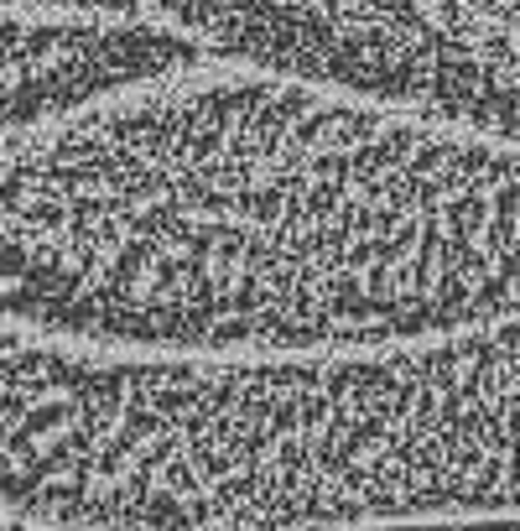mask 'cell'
Masks as SVG:
<instances>
[{"label": "cell", "mask_w": 520, "mask_h": 531, "mask_svg": "<svg viewBox=\"0 0 520 531\" xmlns=\"http://www.w3.org/2000/svg\"><path fill=\"white\" fill-rule=\"evenodd\" d=\"M516 324V141L203 58L0 146V333L281 360Z\"/></svg>", "instance_id": "6da1fadb"}, {"label": "cell", "mask_w": 520, "mask_h": 531, "mask_svg": "<svg viewBox=\"0 0 520 531\" xmlns=\"http://www.w3.org/2000/svg\"><path fill=\"white\" fill-rule=\"evenodd\" d=\"M516 324L360 355H105L0 333L5 531L516 521Z\"/></svg>", "instance_id": "7a4b0ae2"}, {"label": "cell", "mask_w": 520, "mask_h": 531, "mask_svg": "<svg viewBox=\"0 0 520 531\" xmlns=\"http://www.w3.org/2000/svg\"><path fill=\"white\" fill-rule=\"evenodd\" d=\"M396 531H516V521H463V527H396Z\"/></svg>", "instance_id": "3957f363"}]
</instances>
